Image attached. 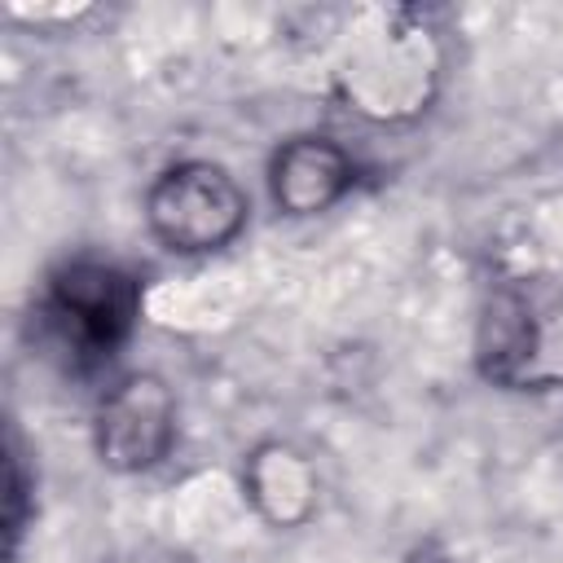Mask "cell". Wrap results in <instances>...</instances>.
<instances>
[{
  "mask_svg": "<svg viewBox=\"0 0 563 563\" xmlns=\"http://www.w3.org/2000/svg\"><path fill=\"white\" fill-rule=\"evenodd\" d=\"M251 198L229 167L211 158H180L163 167L145 189V224L158 246L176 255H211L238 242Z\"/></svg>",
  "mask_w": 563,
  "mask_h": 563,
  "instance_id": "cell-3",
  "label": "cell"
},
{
  "mask_svg": "<svg viewBox=\"0 0 563 563\" xmlns=\"http://www.w3.org/2000/svg\"><path fill=\"white\" fill-rule=\"evenodd\" d=\"M440 75L435 40L409 13H374L339 53V92L369 119H409L427 110Z\"/></svg>",
  "mask_w": 563,
  "mask_h": 563,
  "instance_id": "cell-2",
  "label": "cell"
},
{
  "mask_svg": "<svg viewBox=\"0 0 563 563\" xmlns=\"http://www.w3.org/2000/svg\"><path fill=\"white\" fill-rule=\"evenodd\" d=\"M26 523V471H22V453H9V497H4V537H9V554L18 550Z\"/></svg>",
  "mask_w": 563,
  "mask_h": 563,
  "instance_id": "cell-7",
  "label": "cell"
},
{
  "mask_svg": "<svg viewBox=\"0 0 563 563\" xmlns=\"http://www.w3.org/2000/svg\"><path fill=\"white\" fill-rule=\"evenodd\" d=\"M418 563H427V559H418Z\"/></svg>",
  "mask_w": 563,
  "mask_h": 563,
  "instance_id": "cell-8",
  "label": "cell"
},
{
  "mask_svg": "<svg viewBox=\"0 0 563 563\" xmlns=\"http://www.w3.org/2000/svg\"><path fill=\"white\" fill-rule=\"evenodd\" d=\"M40 317L57 352H66L75 365H101L136 330L141 282L114 260H66L44 282Z\"/></svg>",
  "mask_w": 563,
  "mask_h": 563,
  "instance_id": "cell-1",
  "label": "cell"
},
{
  "mask_svg": "<svg viewBox=\"0 0 563 563\" xmlns=\"http://www.w3.org/2000/svg\"><path fill=\"white\" fill-rule=\"evenodd\" d=\"M97 457L119 475L154 471L176 444V396L158 374H123L97 400Z\"/></svg>",
  "mask_w": 563,
  "mask_h": 563,
  "instance_id": "cell-4",
  "label": "cell"
},
{
  "mask_svg": "<svg viewBox=\"0 0 563 563\" xmlns=\"http://www.w3.org/2000/svg\"><path fill=\"white\" fill-rule=\"evenodd\" d=\"M242 488H246L251 506L260 510V519L273 528L308 523L317 515V497H321L312 457L299 453L295 444H282V440H268L246 457Z\"/></svg>",
  "mask_w": 563,
  "mask_h": 563,
  "instance_id": "cell-6",
  "label": "cell"
},
{
  "mask_svg": "<svg viewBox=\"0 0 563 563\" xmlns=\"http://www.w3.org/2000/svg\"><path fill=\"white\" fill-rule=\"evenodd\" d=\"M352 185H356L352 154L321 132L286 136L268 158V198L290 220L330 211L352 194Z\"/></svg>",
  "mask_w": 563,
  "mask_h": 563,
  "instance_id": "cell-5",
  "label": "cell"
}]
</instances>
